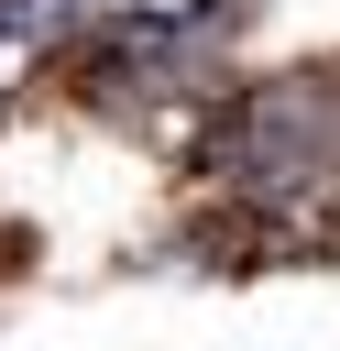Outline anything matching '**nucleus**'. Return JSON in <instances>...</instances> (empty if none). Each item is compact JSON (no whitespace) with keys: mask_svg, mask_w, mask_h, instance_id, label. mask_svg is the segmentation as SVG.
<instances>
[{"mask_svg":"<svg viewBox=\"0 0 340 351\" xmlns=\"http://www.w3.org/2000/svg\"><path fill=\"white\" fill-rule=\"evenodd\" d=\"M88 22H252V0H88Z\"/></svg>","mask_w":340,"mask_h":351,"instance_id":"nucleus-1","label":"nucleus"}]
</instances>
